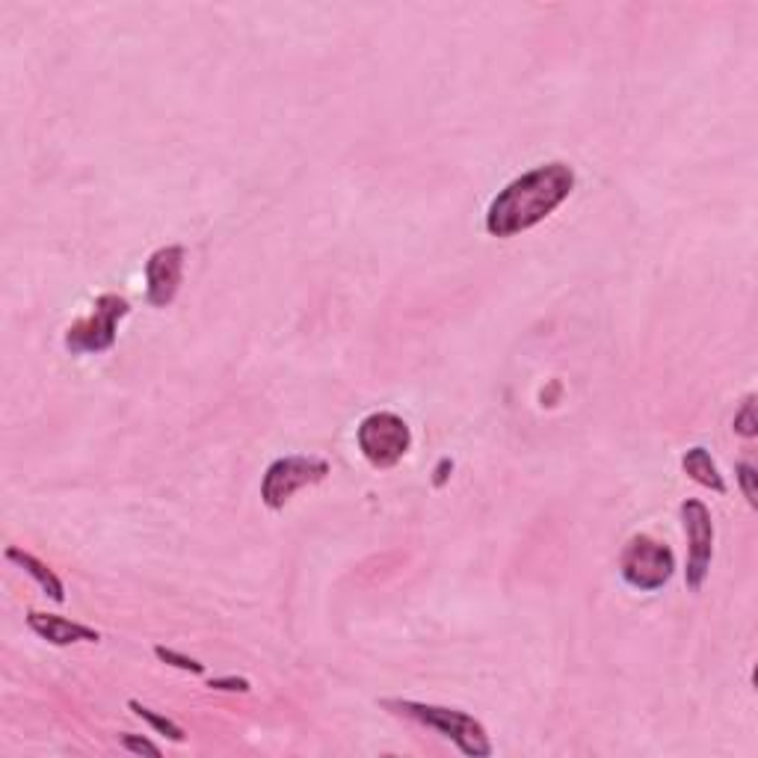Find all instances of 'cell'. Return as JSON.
<instances>
[{
  "mask_svg": "<svg viewBox=\"0 0 758 758\" xmlns=\"http://www.w3.org/2000/svg\"><path fill=\"white\" fill-rule=\"evenodd\" d=\"M572 190V166L560 164V161L536 166L531 173L519 175L495 196L493 205L486 211V232L493 237L522 235L548 220L569 199Z\"/></svg>",
  "mask_w": 758,
  "mask_h": 758,
  "instance_id": "obj_1",
  "label": "cell"
},
{
  "mask_svg": "<svg viewBox=\"0 0 758 758\" xmlns=\"http://www.w3.org/2000/svg\"><path fill=\"white\" fill-rule=\"evenodd\" d=\"M382 708L400 718H410L427 729H436L439 735L457 744L462 756L469 758H489L493 756V741L486 735V726L472 714L460 708L430 706V702H412V699H382Z\"/></svg>",
  "mask_w": 758,
  "mask_h": 758,
  "instance_id": "obj_2",
  "label": "cell"
},
{
  "mask_svg": "<svg viewBox=\"0 0 758 758\" xmlns=\"http://www.w3.org/2000/svg\"><path fill=\"white\" fill-rule=\"evenodd\" d=\"M676 572V554L670 552V545L658 543L649 533H637L626 545V552L619 557V575L631 590L640 593H658L670 584V578Z\"/></svg>",
  "mask_w": 758,
  "mask_h": 758,
  "instance_id": "obj_3",
  "label": "cell"
},
{
  "mask_svg": "<svg viewBox=\"0 0 758 758\" xmlns=\"http://www.w3.org/2000/svg\"><path fill=\"white\" fill-rule=\"evenodd\" d=\"M128 299L119 297V294H102L95 299L93 315L90 318L78 320L74 327H69L66 332V350L72 356H90V353H107L114 350L116 344V327L119 320L128 318Z\"/></svg>",
  "mask_w": 758,
  "mask_h": 758,
  "instance_id": "obj_4",
  "label": "cell"
},
{
  "mask_svg": "<svg viewBox=\"0 0 758 758\" xmlns=\"http://www.w3.org/2000/svg\"><path fill=\"white\" fill-rule=\"evenodd\" d=\"M362 457L374 469H394L412 448V430L394 412H374L356 430Z\"/></svg>",
  "mask_w": 758,
  "mask_h": 758,
  "instance_id": "obj_5",
  "label": "cell"
},
{
  "mask_svg": "<svg viewBox=\"0 0 758 758\" xmlns=\"http://www.w3.org/2000/svg\"><path fill=\"white\" fill-rule=\"evenodd\" d=\"M329 462L320 457H282L264 472L261 481V501L270 510H282L299 489L327 481Z\"/></svg>",
  "mask_w": 758,
  "mask_h": 758,
  "instance_id": "obj_6",
  "label": "cell"
},
{
  "mask_svg": "<svg viewBox=\"0 0 758 758\" xmlns=\"http://www.w3.org/2000/svg\"><path fill=\"white\" fill-rule=\"evenodd\" d=\"M682 522H685L687 533L685 581L697 593L706 584L711 557H714V522H711V512H708L706 504L694 501V498H687L682 504Z\"/></svg>",
  "mask_w": 758,
  "mask_h": 758,
  "instance_id": "obj_7",
  "label": "cell"
},
{
  "mask_svg": "<svg viewBox=\"0 0 758 758\" xmlns=\"http://www.w3.org/2000/svg\"><path fill=\"white\" fill-rule=\"evenodd\" d=\"M185 247H161L145 261V299L152 308L173 306L185 279Z\"/></svg>",
  "mask_w": 758,
  "mask_h": 758,
  "instance_id": "obj_8",
  "label": "cell"
},
{
  "mask_svg": "<svg viewBox=\"0 0 758 758\" xmlns=\"http://www.w3.org/2000/svg\"><path fill=\"white\" fill-rule=\"evenodd\" d=\"M27 626L36 637H42L45 643L51 646H72V643H98L102 635L95 628L83 626V623H72L66 616L57 614H39V611H31L27 614Z\"/></svg>",
  "mask_w": 758,
  "mask_h": 758,
  "instance_id": "obj_9",
  "label": "cell"
},
{
  "mask_svg": "<svg viewBox=\"0 0 758 758\" xmlns=\"http://www.w3.org/2000/svg\"><path fill=\"white\" fill-rule=\"evenodd\" d=\"M7 560H12V564L21 566L24 572L31 575L33 581L45 590V595H51L57 605L66 602V587H62V581L57 578L51 566L42 564L39 557H33L31 552H21V548H7Z\"/></svg>",
  "mask_w": 758,
  "mask_h": 758,
  "instance_id": "obj_10",
  "label": "cell"
},
{
  "mask_svg": "<svg viewBox=\"0 0 758 758\" xmlns=\"http://www.w3.org/2000/svg\"><path fill=\"white\" fill-rule=\"evenodd\" d=\"M682 469H685L687 477L697 481L699 486H706V489H711V493L718 495H726V481H723L718 462L711 460V453H708L706 448H690V451L682 457Z\"/></svg>",
  "mask_w": 758,
  "mask_h": 758,
  "instance_id": "obj_11",
  "label": "cell"
},
{
  "mask_svg": "<svg viewBox=\"0 0 758 758\" xmlns=\"http://www.w3.org/2000/svg\"><path fill=\"white\" fill-rule=\"evenodd\" d=\"M128 708H131L133 714L140 720H145L149 726L157 732V735H164V738H169V741H175V744H185L187 741V732L178 723H173L169 718H164V714H157V711H152V708H145L143 702H137V699H131L128 702Z\"/></svg>",
  "mask_w": 758,
  "mask_h": 758,
  "instance_id": "obj_12",
  "label": "cell"
},
{
  "mask_svg": "<svg viewBox=\"0 0 758 758\" xmlns=\"http://www.w3.org/2000/svg\"><path fill=\"white\" fill-rule=\"evenodd\" d=\"M154 655L161 658L164 664L175 666V670H185V673H193V676H202L205 673V664H199L196 658H187L175 649H166V646H154Z\"/></svg>",
  "mask_w": 758,
  "mask_h": 758,
  "instance_id": "obj_13",
  "label": "cell"
},
{
  "mask_svg": "<svg viewBox=\"0 0 758 758\" xmlns=\"http://www.w3.org/2000/svg\"><path fill=\"white\" fill-rule=\"evenodd\" d=\"M735 433H741L744 439H753V436L758 433L756 398H747V403H744L738 415H735Z\"/></svg>",
  "mask_w": 758,
  "mask_h": 758,
  "instance_id": "obj_14",
  "label": "cell"
},
{
  "mask_svg": "<svg viewBox=\"0 0 758 758\" xmlns=\"http://www.w3.org/2000/svg\"><path fill=\"white\" fill-rule=\"evenodd\" d=\"M119 744H122L128 753H137V756H161V747L157 744H152L149 738H143V735H131V732H125V735H119Z\"/></svg>",
  "mask_w": 758,
  "mask_h": 758,
  "instance_id": "obj_15",
  "label": "cell"
},
{
  "mask_svg": "<svg viewBox=\"0 0 758 758\" xmlns=\"http://www.w3.org/2000/svg\"><path fill=\"white\" fill-rule=\"evenodd\" d=\"M756 469L749 465V462H741L738 465V483L741 489H744V498H747L749 507H756L758 504V493H756Z\"/></svg>",
  "mask_w": 758,
  "mask_h": 758,
  "instance_id": "obj_16",
  "label": "cell"
},
{
  "mask_svg": "<svg viewBox=\"0 0 758 758\" xmlns=\"http://www.w3.org/2000/svg\"><path fill=\"white\" fill-rule=\"evenodd\" d=\"M208 687H211V690H226V694H249V690H252V685H249L247 678H237V676L211 678Z\"/></svg>",
  "mask_w": 758,
  "mask_h": 758,
  "instance_id": "obj_17",
  "label": "cell"
},
{
  "mask_svg": "<svg viewBox=\"0 0 758 758\" xmlns=\"http://www.w3.org/2000/svg\"><path fill=\"white\" fill-rule=\"evenodd\" d=\"M448 472H453V462L451 460H441L439 462V469H436V486H441V483L448 481Z\"/></svg>",
  "mask_w": 758,
  "mask_h": 758,
  "instance_id": "obj_18",
  "label": "cell"
}]
</instances>
